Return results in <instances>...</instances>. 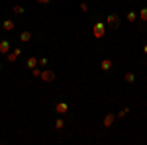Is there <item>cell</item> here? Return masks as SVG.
Masks as SVG:
<instances>
[{
	"mask_svg": "<svg viewBox=\"0 0 147 145\" xmlns=\"http://www.w3.org/2000/svg\"><path fill=\"white\" fill-rule=\"evenodd\" d=\"M80 10H82V12H88V4H86V2H82V4H80Z\"/></svg>",
	"mask_w": 147,
	"mask_h": 145,
	"instance_id": "obj_19",
	"label": "cell"
},
{
	"mask_svg": "<svg viewBox=\"0 0 147 145\" xmlns=\"http://www.w3.org/2000/svg\"><path fill=\"white\" fill-rule=\"evenodd\" d=\"M0 69H2V65H0Z\"/></svg>",
	"mask_w": 147,
	"mask_h": 145,
	"instance_id": "obj_23",
	"label": "cell"
},
{
	"mask_svg": "<svg viewBox=\"0 0 147 145\" xmlns=\"http://www.w3.org/2000/svg\"><path fill=\"white\" fill-rule=\"evenodd\" d=\"M26 65H28V69H35L37 67V57H30Z\"/></svg>",
	"mask_w": 147,
	"mask_h": 145,
	"instance_id": "obj_10",
	"label": "cell"
},
{
	"mask_svg": "<svg viewBox=\"0 0 147 145\" xmlns=\"http://www.w3.org/2000/svg\"><path fill=\"white\" fill-rule=\"evenodd\" d=\"M32 75H34V77H41V69H32Z\"/></svg>",
	"mask_w": 147,
	"mask_h": 145,
	"instance_id": "obj_16",
	"label": "cell"
},
{
	"mask_svg": "<svg viewBox=\"0 0 147 145\" xmlns=\"http://www.w3.org/2000/svg\"><path fill=\"white\" fill-rule=\"evenodd\" d=\"M37 2H39V4H43V6H45V4H49V2H51V0H37Z\"/></svg>",
	"mask_w": 147,
	"mask_h": 145,
	"instance_id": "obj_21",
	"label": "cell"
},
{
	"mask_svg": "<svg viewBox=\"0 0 147 145\" xmlns=\"http://www.w3.org/2000/svg\"><path fill=\"white\" fill-rule=\"evenodd\" d=\"M22 55V49H12L10 53H6V61H10V63H14L18 57Z\"/></svg>",
	"mask_w": 147,
	"mask_h": 145,
	"instance_id": "obj_5",
	"label": "cell"
},
{
	"mask_svg": "<svg viewBox=\"0 0 147 145\" xmlns=\"http://www.w3.org/2000/svg\"><path fill=\"white\" fill-rule=\"evenodd\" d=\"M10 51H12L10 41H8V39H2V41H0V53H2V55H6V53H10Z\"/></svg>",
	"mask_w": 147,
	"mask_h": 145,
	"instance_id": "obj_7",
	"label": "cell"
},
{
	"mask_svg": "<svg viewBox=\"0 0 147 145\" xmlns=\"http://www.w3.org/2000/svg\"><path fill=\"white\" fill-rule=\"evenodd\" d=\"M14 14H24V6H14Z\"/></svg>",
	"mask_w": 147,
	"mask_h": 145,
	"instance_id": "obj_17",
	"label": "cell"
},
{
	"mask_svg": "<svg viewBox=\"0 0 147 145\" xmlns=\"http://www.w3.org/2000/svg\"><path fill=\"white\" fill-rule=\"evenodd\" d=\"M127 112H129V108H124V110L118 114V118H125V116H127Z\"/></svg>",
	"mask_w": 147,
	"mask_h": 145,
	"instance_id": "obj_18",
	"label": "cell"
},
{
	"mask_svg": "<svg viewBox=\"0 0 147 145\" xmlns=\"http://www.w3.org/2000/svg\"><path fill=\"white\" fill-rule=\"evenodd\" d=\"M124 78H125V82H134V80H136V75H134V73H125Z\"/></svg>",
	"mask_w": 147,
	"mask_h": 145,
	"instance_id": "obj_14",
	"label": "cell"
},
{
	"mask_svg": "<svg viewBox=\"0 0 147 145\" xmlns=\"http://www.w3.org/2000/svg\"><path fill=\"white\" fill-rule=\"evenodd\" d=\"M112 67H114V61H112V59H102V61H100V69L104 71V73L112 71Z\"/></svg>",
	"mask_w": 147,
	"mask_h": 145,
	"instance_id": "obj_6",
	"label": "cell"
},
{
	"mask_svg": "<svg viewBox=\"0 0 147 145\" xmlns=\"http://www.w3.org/2000/svg\"><path fill=\"white\" fill-rule=\"evenodd\" d=\"M106 24H108L110 28H118V26H120V18H118V14H108Z\"/></svg>",
	"mask_w": 147,
	"mask_h": 145,
	"instance_id": "obj_3",
	"label": "cell"
},
{
	"mask_svg": "<svg viewBox=\"0 0 147 145\" xmlns=\"http://www.w3.org/2000/svg\"><path fill=\"white\" fill-rule=\"evenodd\" d=\"M63 127H65V122H63V120L59 118V120L55 122V129H63Z\"/></svg>",
	"mask_w": 147,
	"mask_h": 145,
	"instance_id": "obj_15",
	"label": "cell"
},
{
	"mask_svg": "<svg viewBox=\"0 0 147 145\" xmlns=\"http://www.w3.org/2000/svg\"><path fill=\"white\" fill-rule=\"evenodd\" d=\"M30 39H32V34H30V32H22V34H20V41L26 43V41H30Z\"/></svg>",
	"mask_w": 147,
	"mask_h": 145,
	"instance_id": "obj_11",
	"label": "cell"
},
{
	"mask_svg": "<svg viewBox=\"0 0 147 145\" xmlns=\"http://www.w3.org/2000/svg\"><path fill=\"white\" fill-rule=\"evenodd\" d=\"M125 18H127V22H136V20H137V14L131 10V12H127V16H125Z\"/></svg>",
	"mask_w": 147,
	"mask_h": 145,
	"instance_id": "obj_13",
	"label": "cell"
},
{
	"mask_svg": "<svg viewBox=\"0 0 147 145\" xmlns=\"http://www.w3.org/2000/svg\"><path fill=\"white\" fill-rule=\"evenodd\" d=\"M116 118H118V116H116V114H106V118H104V127H110V125H112L114 123V120H116Z\"/></svg>",
	"mask_w": 147,
	"mask_h": 145,
	"instance_id": "obj_8",
	"label": "cell"
},
{
	"mask_svg": "<svg viewBox=\"0 0 147 145\" xmlns=\"http://www.w3.org/2000/svg\"><path fill=\"white\" fill-rule=\"evenodd\" d=\"M2 28H4L6 32H12V30L16 28V22H14V20H4V22H2Z\"/></svg>",
	"mask_w": 147,
	"mask_h": 145,
	"instance_id": "obj_9",
	"label": "cell"
},
{
	"mask_svg": "<svg viewBox=\"0 0 147 145\" xmlns=\"http://www.w3.org/2000/svg\"><path fill=\"white\" fill-rule=\"evenodd\" d=\"M55 112L59 114V116H65V114L69 112V104L67 102H57L55 104Z\"/></svg>",
	"mask_w": 147,
	"mask_h": 145,
	"instance_id": "obj_4",
	"label": "cell"
},
{
	"mask_svg": "<svg viewBox=\"0 0 147 145\" xmlns=\"http://www.w3.org/2000/svg\"><path fill=\"white\" fill-rule=\"evenodd\" d=\"M143 53H147V43H145V45H143Z\"/></svg>",
	"mask_w": 147,
	"mask_h": 145,
	"instance_id": "obj_22",
	"label": "cell"
},
{
	"mask_svg": "<svg viewBox=\"0 0 147 145\" xmlns=\"http://www.w3.org/2000/svg\"><path fill=\"white\" fill-rule=\"evenodd\" d=\"M41 80L43 82H53L55 80V73H53V69H45V71H41Z\"/></svg>",
	"mask_w": 147,
	"mask_h": 145,
	"instance_id": "obj_2",
	"label": "cell"
},
{
	"mask_svg": "<svg viewBox=\"0 0 147 145\" xmlns=\"http://www.w3.org/2000/svg\"><path fill=\"white\" fill-rule=\"evenodd\" d=\"M39 65H41V67H45V65H47V59H45V57H43V59H39Z\"/></svg>",
	"mask_w": 147,
	"mask_h": 145,
	"instance_id": "obj_20",
	"label": "cell"
},
{
	"mask_svg": "<svg viewBox=\"0 0 147 145\" xmlns=\"http://www.w3.org/2000/svg\"><path fill=\"white\" fill-rule=\"evenodd\" d=\"M92 34H94V37H104V34H106V26H104V22H96L94 24Z\"/></svg>",
	"mask_w": 147,
	"mask_h": 145,
	"instance_id": "obj_1",
	"label": "cell"
},
{
	"mask_svg": "<svg viewBox=\"0 0 147 145\" xmlns=\"http://www.w3.org/2000/svg\"><path fill=\"white\" fill-rule=\"evenodd\" d=\"M139 20L141 22H147V8H141L139 10Z\"/></svg>",
	"mask_w": 147,
	"mask_h": 145,
	"instance_id": "obj_12",
	"label": "cell"
}]
</instances>
